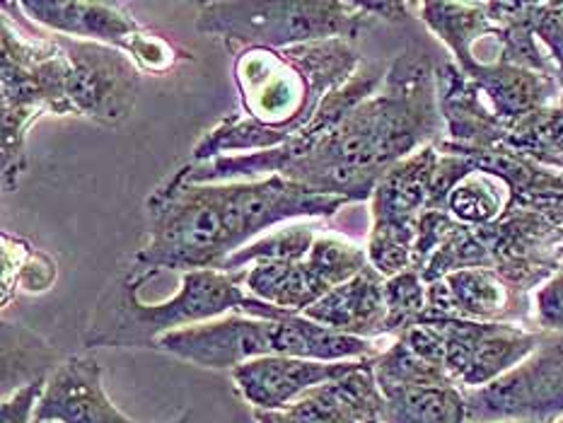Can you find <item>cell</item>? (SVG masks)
Wrapping results in <instances>:
<instances>
[{"label": "cell", "instance_id": "44dd1931", "mask_svg": "<svg viewBox=\"0 0 563 423\" xmlns=\"http://www.w3.org/2000/svg\"><path fill=\"white\" fill-rule=\"evenodd\" d=\"M302 314L308 320L327 326V330H334L346 336L368 338V342L387 336L385 276L377 274L368 264L358 276H353L351 281L329 290L322 300H317Z\"/></svg>", "mask_w": 563, "mask_h": 423}, {"label": "cell", "instance_id": "ba28073f", "mask_svg": "<svg viewBox=\"0 0 563 423\" xmlns=\"http://www.w3.org/2000/svg\"><path fill=\"white\" fill-rule=\"evenodd\" d=\"M24 18L52 34L95 42L124 52L139 68L167 73L191 60V54L165 36L145 30L136 18L117 3H82V0H22L15 3Z\"/></svg>", "mask_w": 563, "mask_h": 423}, {"label": "cell", "instance_id": "4fadbf2b", "mask_svg": "<svg viewBox=\"0 0 563 423\" xmlns=\"http://www.w3.org/2000/svg\"><path fill=\"white\" fill-rule=\"evenodd\" d=\"M423 320H472L537 326L532 296L520 293L494 269H464L440 278L435 283H428Z\"/></svg>", "mask_w": 563, "mask_h": 423}, {"label": "cell", "instance_id": "5b68a950", "mask_svg": "<svg viewBox=\"0 0 563 423\" xmlns=\"http://www.w3.org/2000/svg\"><path fill=\"white\" fill-rule=\"evenodd\" d=\"M3 46V187L15 191L27 169V133L42 114L76 116L68 94V60L48 34L30 40L27 32L0 24Z\"/></svg>", "mask_w": 563, "mask_h": 423}, {"label": "cell", "instance_id": "7c38bea8", "mask_svg": "<svg viewBox=\"0 0 563 423\" xmlns=\"http://www.w3.org/2000/svg\"><path fill=\"white\" fill-rule=\"evenodd\" d=\"M474 230L494 271L520 293L532 296L563 264V227L540 213L506 209L496 223Z\"/></svg>", "mask_w": 563, "mask_h": 423}, {"label": "cell", "instance_id": "9c48e42d", "mask_svg": "<svg viewBox=\"0 0 563 423\" xmlns=\"http://www.w3.org/2000/svg\"><path fill=\"white\" fill-rule=\"evenodd\" d=\"M470 423H554L563 416V334L542 346L496 382L464 390Z\"/></svg>", "mask_w": 563, "mask_h": 423}, {"label": "cell", "instance_id": "52a82bcc", "mask_svg": "<svg viewBox=\"0 0 563 423\" xmlns=\"http://www.w3.org/2000/svg\"><path fill=\"white\" fill-rule=\"evenodd\" d=\"M155 350L201 368L235 370L242 363L264 356L332 360L336 356V334L305 314H288L280 320L230 314L165 334L157 338Z\"/></svg>", "mask_w": 563, "mask_h": 423}, {"label": "cell", "instance_id": "d590c367", "mask_svg": "<svg viewBox=\"0 0 563 423\" xmlns=\"http://www.w3.org/2000/svg\"><path fill=\"white\" fill-rule=\"evenodd\" d=\"M554 423H563V416H561V419H556V421H554Z\"/></svg>", "mask_w": 563, "mask_h": 423}, {"label": "cell", "instance_id": "d4e9b609", "mask_svg": "<svg viewBox=\"0 0 563 423\" xmlns=\"http://www.w3.org/2000/svg\"><path fill=\"white\" fill-rule=\"evenodd\" d=\"M504 145L563 172V94L552 107H544L512 126Z\"/></svg>", "mask_w": 563, "mask_h": 423}, {"label": "cell", "instance_id": "8992f818", "mask_svg": "<svg viewBox=\"0 0 563 423\" xmlns=\"http://www.w3.org/2000/svg\"><path fill=\"white\" fill-rule=\"evenodd\" d=\"M375 18L365 3L341 0H247V3H201L196 30L242 48H290L329 40L353 42Z\"/></svg>", "mask_w": 563, "mask_h": 423}, {"label": "cell", "instance_id": "d6a6232c", "mask_svg": "<svg viewBox=\"0 0 563 423\" xmlns=\"http://www.w3.org/2000/svg\"><path fill=\"white\" fill-rule=\"evenodd\" d=\"M44 380H34L20 390L10 392L0 404V423H34V409L44 392Z\"/></svg>", "mask_w": 563, "mask_h": 423}, {"label": "cell", "instance_id": "7402d4cb", "mask_svg": "<svg viewBox=\"0 0 563 423\" xmlns=\"http://www.w3.org/2000/svg\"><path fill=\"white\" fill-rule=\"evenodd\" d=\"M244 290L268 305L302 314L329 290H334V286L305 257L300 261L254 264L252 269H244Z\"/></svg>", "mask_w": 563, "mask_h": 423}, {"label": "cell", "instance_id": "e0dca14e", "mask_svg": "<svg viewBox=\"0 0 563 423\" xmlns=\"http://www.w3.org/2000/svg\"><path fill=\"white\" fill-rule=\"evenodd\" d=\"M256 423H383L373 358L346 378L314 387L284 411H254Z\"/></svg>", "mask_w": 563, "mask_h": 423}, {"label": "cell", "instance_id": "9a60e30c", "mask_svg": "<svg viewBox=\"0 0 563 423\" xmlns=\"http://www.w3.org/2000/svg\"><path fill=\"white\" fill-rule=\"evenodd\" d=\"M440 151L460 153L470 157L476 169L486 175H494L508 189V205L506 209L532 211L544 215L563 227V172L554 167L540 165L532 157L522 155L508 145H498L492 151H474L462 148L450 141L438 143Z\"/></svg>", "mask_w": 563, "mask_h": 423}, {"label": "cell", "instance_id": "ffe728a7", "mask_svg": "<svg viewBox=\"0 0 563 423\" xmlns=\"http://www.w3.org/2000/svg\"><path fill=\"white\" fill-rule=\"evenodd\" d=\"M438 157V145H426V148L409 155L407 160L397 163L377 181L371 197L375 227L416 235V223L428 209V199H431Z\"/></svg>", "mask_w": 563, "mask_h": 423}, {"label": "cell", "instance_id": "2e32d148", "mask_svg": "<svg viewBox=\"0 0 563 423\" xmlns=\"http://www.w3.org/2000/svg\"><path fill=\"white\" fill-rule=\"evenodd\" d=\"M34 423H136L104 392L100 363L68 356L46 378L34 409Z\"/></svg>", "mask_w": 563, "mask_h": 423}, {"label": "cell", "instance_id": "6da1fadb", "mask_svg": "<svg viewBox=\"0 0 563 423\" xmlns=\"http://www.w3.org/2000/svg\"><path fill=\"white\" fill-rule=\"evenodd\" d=\"M435 66L431 56L411 48L385 68V80L373 97L349 109L317 136L296 138L274 151L189 163L175 175L191 185L280 175L314 193L351 203L371 201L377 181L391 167L426 145L443 141Z\"/></svg>", "mask_w": 563, "mask_h": 423}, {"label": "cell", "instance_id": "277c9868", "mask_svg": "<svg viewBox=\"0 0 563 423\" xmlns=\"http://www.w3.org/2000/svg\"><path fill=\"white\" fill-rule=\"evenodd\" d=\"M151 276L131 266L104 288L82 334L85 348H155L157 338L165 334L211 322L225 312L260 320L296 314L252 298L244 290V271L228 274L218 269L181 274L179 290L173 298L148 305L141 300V283Z\"/></svg>", "mask_w": 563, "mask_h": 423}, {"label": "cell", "instance_id": "3957f363", "mask_svg": "<svg viewBox=\"0 0 563 423\" xmlns=\"http://www.w3.org/2000/svg\"><path fill=\"white\" fill-rule=\"evenodd\" d=\"M361 68L363 60L346 40L290 48H242L235 56L242 109L194 145L191 163L280 148L298 138L324 97Z\"/></svg>", "mask_w": 563, "mask_h": 423}, {"label": "cell", "instance_id": "f546056e", "mask_svg": "<svg viewBox=\"0 0 563 423\" xmlns=\"http://www.w3.org/2000/svg\"><path fill=\"white\" fill-rule=\"evenodd\" d=\"M426 290L428 286L419 271H401L385 278V334L399 336L411 326L421 324L426 314Z\"/></svg>", "mask_w": 563, "mask_h": 423}, {"label": "cell", "instance_id": "5bb4252c", "mask_svg": "<svg viewBox=\"0 0 563 423\" xmlns=\"http://www.w3.org/2000/svg\"><path fill=\"white\" fill-rule=\"evenodd\" d=\"M363 363L365 360L327 363L290 356H264L242 363L230 372L238 392L244 402L254 407V411H284L314 387L346 378Z\"/></svg>", "mask_w": 563, "mask_h": 423}, {"label": "cell", "instance_id": "ac0fdd59", "mask_svg": "<svg viewBox=\"0 0 563 423\" xmlns=\"http://www.w3.org/2000/svg\"><path fill=\"white\" fill-rule=\"evenodd\" d=\"M435 92L448 133L445 141L474 151H492L506 143L510 129L452 58L435 66Z\"/></svg>", "mask_w": 563, "mask_h": 423}, {"label": "cell", "instance_id": "836d02e7", "mask_svg": "<svg viewBox=\"0 0 563 423\" xmlns=\"http://www.w3.org/2000/svg\"><path fill=\"white\" fill-rule=\"evenodd\" d=\"M169 423H189V414H181L177 421H169Z\"/></svg>", "mask_w": 563, "mask_h": 423}, {"label": "cell", "instance_id": "83f0119b", "mask_svg": "<svg viewBox=\"0 0 563 423\" xmlns=\"http://www.w3.org/2000/svg\"><path fill=\"white\" fill-rule=\"evenodd\" d=\"M317 242L312 225H284L276 227L260 240L250 242L247 247L232 254L218 271H244L252 264H278V261H300L310 254Z\"/></svg>", "mask_w": 563, "mask_h": 423}, {"label": "cell", "instance_id": "d6986e66", "mask_svg": "<svg viewBox=\"0 0 563 423\" xmlns=\"http://www.w3.org/2000/svg\"><path fill=\"white\" fill-rule=\"evenodd\" d=\"M457 68L476 82V88L492 104L496 116L508 129L520 124L522 119L540 112L544 107L559 102L561 85L552 76H542L528 68L508 66V64H482L472 54L455 60Z\"/></svg>", "mask_w": 563, "mask_h": 423}, {"label": "cell", "instance_id": "4dcf8cb0", "mask_svg": "<svg viewBox=\"0 0 563 423\" xmlns=\"http://www.w3.org/2000/svg\"><path fill=\"white\" fill-rule=\"evenodd\" d=\"M534 34L552 58L563 92V3H534Z\"/></svg>", "mask_w": 563, "mask_h": 423}, {"label": "cell", "instance_id": "30bf717a", "mask_svg": "<svg viewBox=\"0 0 563 423\" xmlns=\"http://www.w3.org/2000/svg\"><path fill=\"white\" fill-rule=\"evenodd\" d=\"M443 338L445 368L462 390H479L504 378L542 346L549 332L525 324L423 320ZM421 322V324H423Z\"/></svg>", "mask_w": 563, "mask_h": 423}, {"label": "cell", "instance_id": "e575fe53", "mask_svg": "<svg viewBox=\"0 0 563 423\" xmlns=\"http://www.w3.org/2000/svg\"><path fill=\"white\" fill-rule=\"evenodd\" d=\"M506 423H525V421H506Z\"/></svg>", "mask_w": 563, "mask_h": 423}, {"label": "cell", "instance_id": "1f68e13d", "mask_svg": "<svg viewBox=\"0 0 563 423\" xmlns=\"http://www.w3.org/2000/svg\"><path fill=\"white\" fill-rule=\"evenodd\" d=\"M537 330L549 334H563V264L547 283L532 296Z\"/></svg>", "mask_w": 563, "mask_h": 423}, {"label": "cell", "instance_id": "f1b7e54d", "mask_svg": "<svg viewBox=\"0 0 563 423\" xmlns=\"http://www.w3.org/2000/svg\"><path fill=\"white\" fill-rule=\"evenodd\" d=\"M464 269H494V261L482 237L476 235V230L455 223L443 240V245L433 252V257L423 266L421 278L428 286Z\"/></svg>", "mask_w": 563, "mask_h": 423}, {"label": "cell", "instance_id": "4316f807", "mask_svg": "<svg viewBox=\"0 0 563 423\" xmlns=\"http://www.w3.org/2000/svg\"><path fill=\"white\" fill-rule=\"evenodd\" d=\"M54 363V350L46 344H40L36 334L24 330L22 324H3V392L10 394V387L30 385L34 380H44L46 370ZM12 390V392H15Z\"/></svg>", "mask_w": 563, "mask_h": 423}, {"label": "cell", "instance_id": "7a4b0ae2", "mask_svg": "<svg viewBox=\"0 0 563 423\" xmlns=\"http://www.w3.org/2000/svg\"><path fill=\"white\" fill-rule=\"evenodd\" d=\"M346 203L280 175L220 185H191L173 175L145 201L151 240L133 266L148 274L220 269L268 227L292 218H332Z\"/></svg>", "mask_w": 563, "mask_h": 423}, {"label": "cell", "instance_id": "8fae6325", "mask_svg": "<svg viewBox=\"0 0 563 423\" xmlns=\"http://www.w3.org/2000/svg\"><path fill=\"white\" fill-rule=\"evenodd\" d=\"M68 60V94L76 116L119 126L139 100V66L119 48L52 34Z\"/></svg>", "mask_w": 563, "mask_h": 423}, {"label": "cell", "instance_id": "cb8c5ba5", "mask_svg": "<svg viewBox=\"0 0 563 423\" xmlns=\"http://www.w3.org/2000/svg\"><path fill=\"white\" fill-rule=\"evenodd\" d=\"M416 10L426 27L448 46L452 60L472 54L476 42L494 32L486 3H421Z\"/></svg>", "mask_w": 563, "mask_h": 423}, {"label": "cell", "instance_id": "603a6c76", "mask_svg": "<svg viewBox=\"0 0 563 423\" xmlns=\"http://www.w3.org/2000/svg\"><path fill=\"white\" fill-rule=\"evenodd\" d=\"M383 423H470L457 385L401 387L383 394Z\"/></svg>", "mask_w": 563, "mask_h": 423}, {"label": "cell", "instance_id": "484cf974", "mask_svg": "<svg viewBox=\"0 0 563 423\" xmlns=\"http://www.w3.org/2000/svg\"><path fill=\"white\" fill-rule=\"evenodd\" d=\"M508 205V189L494 175H486L476 169L470 177H464L452 189L448 199V213L457 223L467 227H484L496 223L504 215Z\"/></svg>", "mask_w": 563, "mask_h": 423}]
</instances>
